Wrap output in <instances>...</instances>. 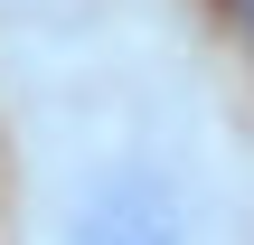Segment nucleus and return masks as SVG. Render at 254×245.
Instances as JSON below:
<instances>
[{
    "mask_svg": "<svg viewBox=\"0 0 254 245\" xmlns=\"http://www.w3.org/2000/svg\"><path fill=\"white\" fill-rule=\"evenodd\" d=\"M57 245H198V208L170 170L113 161L75 189V208L57 217Z\"/></svg>",
    "mask_w": 254,
    "mask_h": 245,
    "instance_id": "obj_1",
    "label": "nucleus"
},
{
    "mask_svg": "<svg viewBox=\"0 0 254 245\" xmlns=\"http://www.w3.org/2000/svg\"><path fill=\"white\" fill-rule=\"evenodd\" d=\"M226 9H236V28H245V38H254V0H226Z\"/></svg>",
    "mask_w": 254,
    "mask_h": 245,
    "instance_id": "obj_2",
    "label": "nucleus"
}]
</instances>
